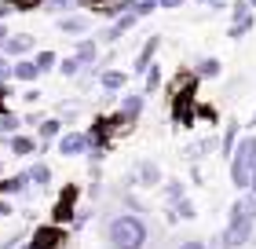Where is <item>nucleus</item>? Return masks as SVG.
<instances>
[{
  "instance_id": "f3484780",
  "label": "nucleus",
  "mask_w": 256,
  "mask_h": 249,
  "mask_svg": "<svg viewBox=\"0 0 256 249\" xmlns=\"http://www.w3.org/2000/svg\"><path fill=\"white\" fill-rule=\"evenodd\" d=\"M62 132H66V121H62L59 114H55V117H44V121L37 125V139H40V143H48V147H52Z\"/></svg>"
},
{
  "instance_id": "49530a36",
  "label": "nucleus",
  "mask_w": 256,
  "mask_h": 249,
  "mask_svg": "<svg viewBox=\"0 0 256 249\" xmlns=\"http://www.w3.org/2000/svg\"><path fill=\"white\" fill-rule=\"evenodd\" d=\"M198 4H212V0H198Z\"/></svg>"
},
{
  "instance_id": "2eb2a0df",
  "label": "nucleus",
  "mask_w": 256,
  "mask_h": 249,
  "mask_svg": "<svg viewBox=\"0 0 256 249\" xmlns=\"http://www.w3.org/2000/svg\"><path fill=\"white\" fill-rule=\"evenodd\" d=\"M8 150L15 154V158H30V154L40 150V139L37 136H26V132H15V136H8Z\"/></svg>"
},
{
  "instance_id": "e433bc0d",
  "label": "nucleus",
  "mask_w": 256,
  "mask_h": 249,
  "mask_svg": "<svg viewBox=\"0 0 256 249\" xmlns=\"http://www.w3.org/2000/svg\"><path fill=\"white\" fill-rule=\"evenodd\" d=\"M44 121V114L40 110H30V114H22V125H40Z\"/></svg>"
},
{
  "instance_id": "bb28decb",
  "label": "nucleus",
  "mask_w": 256,
  "mask_h": 249,
  "mask_svg": "<svg viewBox=\"0 0 256 249\" xmlns=\"http://www.w3.org/2000/svg\"><path fill=\"white\" fill-rule=\"evenodd\" d=\"M59 74L70 77V81H77L80 74H84V63H80L77 55H66V59H59Z\"/></svg>"
},
{
  "instance_id": "a878e982",
  "label": "nucleus",
  "mask_w": 256,
  "mask_h": 249,
  "mask_svg": "<svg viewBox=\"0 0 256 249\" xmlns=\"http://www.w3.org/2000/svg\"><path fill=\"white\" fill-rule=\"evenodd\" d=\"M26 176H30V183H37V187H48L52 183V169L44 161H33L30 169H26Z\"/></svg>"
},
{
  "instance_id": "a211bd4d",
  "label": "nucleus",
  "mask_w": 256,
  "mask_h": 249,
  "mask_svg": "<svg viewBox=\"0 0 256 249\" xmlns=\"http://www.w3.org/2000/svg\"><path fill=\"white\" fill-rule=\"evenodd\" d=\"M99 88L106 92V96H118V92L128 88V74L124 70H102L99 74Z\"/></svg>"
},
{
  "instance_id": "de8ad7c7",
  "label": "nucleus",
  "mask_w": 256,
  "mask_h": 249,
  "mask_svg": "<svg viewBox=\"0 0 256 249\" xmlns=\"http://www.w3.org/2000/svg\"><path fill=\"white\" fill-rule=\"evenodd\" d=\"M249 4H256V0H249Z\"/></svg>"
},
{
  "instance_id": "37998d69",
  "label": "nucleus",
  "mask_w": 256,
  "mask_h": 249,
  "mask_svg": "<svg viewBox=\"0 0 256 249\" xmlns=\"http://www.w3.org/2000/svg\"><path fill=\"white\" fill-rule=\"evenodd\" d=\"M99 4H106V0H80V8H88V11H96Z\"/></svg>"
},
{
  "instance_id": "f03ea898",
  "label": "nucleus",
  "mask_w": 256,
  "mask_h": 249,
  "mask_svg": "<svg viewBox=\"0 0 256 249\" xmlns=\"http://www.w3.org/2000/svg\"><path fill=\"white\" fill-rule=\"evenodd\" d=\"M227 169H230V183L238 187V194H246L252 187V180H256V132H246L238 139Z\"/></svg>"
},
{
  "instance_id": "ea45409f",
  "label": "nucleus",
  "mask_w": 256,
  "mask_h": 249,
  "mask_svg": "<svg viewBox=\"0 0 256 249\" xmlns=\"http://www.w3.org/2000/svg\"><path fill=\"white\" fill-rule=\"evenodd\" d=\"M180 249H208V242H202V238H187Z\"/></svg>"
},
{
  "instance_id": "a19ab883",
  "label": "nucleus",
  "mask_w": 256,
  "mask_h": 249,
  "mask_svg": "<svg viewBox=\"0 0 256 249\" xmlns=\"http://www.w3.org/2000/svg\"><path fill=\"white\" fill-rule=\"evenodd\" d=\"M205 8H212V15H220V11H230L227 0H212V4H205Z\"/></svg>"
},
{
  "instance_id": "1a4fd4ad",
  "label": "nucleus",
  "mask_w": 256,
  "mask_h": 249,
  "mask_svg": "<svg viewBox=\"0 0 256 249\" xmlns=\"http://www.w3.org/2000/svg\"><path fill=\"white\" fill-rule=\"evenodd\" d=\"M143 106H146V96H143V92H128V88H124V96L118 99V114L136 128V121L143 117Z\"/></svg>"
},
{
  "instance_id": "6ab92c4d",
  "label": "nucleus",
  "mask_w": 256,
  "mask_h": 249,
  "mask_svg": "<svg viewBox=\"0 0 256 249\" xmlns=\"http://www.w3.org/2000/svg\"><path fill=\"white\" fill-rule=\"evenodd\" d=\"M198 216V205L190 198H180V201H172V205L165 209V220L168 223H180V220H194Z\"/></svg>"
},
{
  "instance_id": "c03bdc74",
  "label": "nucleus",
  "mask_w": 256,
  "mask_h": 249,
  "mask_svg": "<svg viewBox=\"0 0 256 249\" xmlns=\"http://www.w3.org/2000/svg\"><path fill=\"white\" fill-rule=\"evenodd\" d=\"M8 37H11V33H8V26H4V22H0V44H4Z\"/></svg>"
},
{
  "instance_id": "c756f323",
  "label": "nucleus",
  "mask_w": 256,
  "mask_h": 249,
  "mask_svg": "<svg viewBox=\"0 0 256 249\" xmlns=\"http://www.w3.org/2000/svg\"><path fill=\"white\" fill-rule=\"evenodd\" d=\"M198 121H205V125H224V121H220V106L216 103H202V99H198Z\"/></svg>"
},
{
  "instance_id": "2f4dec72",
  "label": "nucleus",
  "mask_w": 256,
  "mask_h": 249,
  "mask_svg": "<svg viewBox=\"0 0 256 249\" xmlns=\"http://www.w3.org/2000/svg\"><path fill=\"white\" fill-rule=\"evenodd\" d=\"M161 187H165V201H168V205H172V201H180V198H187V187H183V180H165Z\"/></svg>"
},
{
  "instance_id": "cd10ccee",
  "label": "nucleus",
  "mask_w": 256,
  "mask_h": 249,
  "mask_svg": "<svg viewBox=\"0 0 256 249\" xmlns=\"http://www.w3.org/2000/svg\"><path fill=\"white\" fill-rule=\"evenodd\" d=\"M161 81H165V74H161V66L154 63V66L143 74V96H154V92L161 88Z\"/></svg>"
},
{
  "instance_id": "393cba45",
  "label": "nucleus",
  "mask_w": 256,
  "mask_h": 249,
  "mask_svg": "<svg viewBox=\"0 0 256 249\" xmlns=\"http://www.w3.org/2000/svg\"><path fill=\"white\" fill-rule=\"evenodd\" d=\"M15 132H22V114H11V110H4L0 114V136H15Z\"/></svg>"
},
{
  "instance_id": "5701e85b",
  "label": "nucleus",
  "mask_w": 256,
  "mask_h": 249,
  "mask_svg": "<svg viewBox=\"0 0 256 249\" xmlns=\"http://www.w3.org/2000/svg\"><path fill=\"white\" fill-rule=\"evenodd\" d=\"M26 187H30V176L26 172H15V176H4V180H0V194L11 198V194H22Z\"/></svg>"
},
{
  "instance_id": "6e6552de",
  "label": "nucleus",
  "mask_w": 256,
  "mask_h": 249,
  "mask_svg": "<svg viewBox=\"0 0 256 249\" xmlns=\"http://www.w3.org/2000/svg\"><path fill=\"white\" fill-rule=\"evenodd\" d=\"M158 52H161V33H150V37L143 41V48L136 52V63H132V74H139L143 77L150 66L158 63Z\"/></svg>"
},
{
  "instance_id": "9b49d317",
  "label": "nucleus",
  "mask_w": 256,
  "mask_h": 249,
  "mask_svg": "<svg viewBox=\"0 0 256 249\" xmlns=\"http://www.w3.org/2000/svg\"><path fill=\"white\" fill-rule=\"evenodd\" d=\"M238 139H242V121H238V117H227V121H224V132H220V158L230 161Z\"/></svg>"
},
{
  "instance_id": "ddd939ff",
  "label": "nucleus",
  "mask_w": 256,
  "mask_h": 249,
  "mask_svg": "<svg viewBox=\"0 0 256 249\" xmlns=\"http://www.w3.org/2000/svg\"><path fill=\"white\" fill-rule=\"evenodd\" d=\"M44 74L37 70V63L33 59H15L11 63V81H18V85H37Z\"/></svg>"
},
{
  "instance_id": "a18cd8bd",
  "label": "nucleus",
  "mask_w": 256,
  "mask_h": 249,
  "mask_svg": "<svg viewBox=\"0 0 256 249\" xmlns=\"http://www.w3.org/2000/svg\"><path fill=\"white\" fill-rule=\"evenodd\" d=\"M249 128H252V132H256V110H252V117H249Z\"/></svg>"
},
{
  "instance_id": "39448f33",
  "label": "nucleus",
  "mask_w": 256,
  "mask_h": 249,
  "mask_svg": "<svg viewBox=\"0 0 256 249\" xmlns=\"http://www.w3.org/2000/svg\"><path fill=\"white\" fill-rule=\"evenodd\" d=\"M66 238H70L66 227H59V223H40L22 249H66Z\"/></svg>"
},
{
  "instance_id": "4c0bfd02",
  "label": "nucleus",
  "mask_w": 256,
  "mask_h": 249,
  "mask_svg": "<svg viewBox=\"0 0 256 249\" xmlns=\"http://www.w3.org/2000/svg\"><path fill=\"white\" fill-rule=\"evenodd\" d=\"M40 96H44V92H40V88H33V85L22 92V99H26V103H40Z\"/></svg>"
},
{
  "instance_id": "473e14b6",
  "label": "nucleus",
  "mask_w": 256,
  "mask_h": 249,
  "mask_svg": "<svg viewBox=\"0 0 256 249\" xmlns=\"http://www.w3.org/2000/svg\"><path fill=\"white\" fill-rule=\"evenodd\" d=\"M252 8H256V4H249V0H234V4H230V22L252 15Z\"/></svg>"
},
{
  "instance_id": "7c9ffc66",
  "label": "nucleus",
  "mask_w": 256,
  "mask_h": 249,
  "mask_svg": "<svg viewBox=\"0 0 256 249\" xmlns=\"http://www.w3.org/2000/svg\"><path fill=\"white\" fill-rule=\"evenodd\" d=\"M33 63H37V70H40V74H52V70H59V55L44 48V52H37V55H33Z\"/></svg>"
},
{
  "instance_id": "c85d7f7f",
  "label": "nucleus",
  "mask_w": 256,
  "mask_h": 249,
  "mask_svg": "<svg viewBox=\"0 0 256 249\" xmlns=\"http://www.w3.org/2000/svg\"><path fill=\"white\" fill-rule=\"evenodd\" d=\"M80 8V0H44V11H48V15H70V11H77Z\"/></svg>"
},
{
  "instance_id": "0eeeda50",
  "label": "nucleus",
  "mask_w": 256,
  "mask_h": 249,
  "mask_svg": "<svg viewBox=\"0 0 256 249\" xmlns=\"http://www.w3.org/2000/svg\"><path fill=\"white\" fill-rule=\"evenodd\" d=\"M55 147H59L62 158H80V154H88L92 139H88V132H80V128H66V132L55 139Z\"/></svg>"
},
{
  "instance_id": "f257e3e1",
  "label": "nucleus",
  "mask_w": 256,
  "mask_h": 249,
  "mask_svg": "<svg viewBox=\"0 0 256 249\" xmlns=\"http://www.w3.org/2000/svg\"><path fill=\"white\" fill-rule=\"evenodd\" d=\"M146 238H150L146 223H143V216H136V212H118V216L106 223L110 249H143Z\"/></svg>"
},
{
  "instance_id": "c9c22d12",
  "label": "nucleus",
  "mask_w": 256,
  "mask_h": 249,
  "mask_svg": "<svg viewBox=\"0 0 256 249\" xmlns=\"http://www.w3.org/2000/svg\"><path fill=\"white\" fill-rule=\"evenodd\" d=\"M0 85H11V59L0 55Z\"/></svg>"
},
{
  "instance_id": "4468645a",
  "label": "nucleus",
  "mask_w": 256,
  "mask_h": 249,
  "mask_svg": "<svg viewBox=\"0 0 256 249\" xmlns=\"http://www.w3.org/2000/svg\"><path fill=\"white\" fill-rule=\"evenodd\" d=\"M59 30L70 33V37H84V33L92 30V19L84 15V11H70V15L59 19Z\"/></svg>"
},
{
  "instance_id": "423d86ee",
  "label": "nucleus",
  "mask_w": 256,
  "mask_h": 249,
  "mask_svg": "<svg viewBox=\"0 0 256 249\" xmlns=\"http://www.w3.org/2000/svg\"><path fill=\"white\" fill-rule=\"evenodd\" d=\"M77 198H80V187L77 183H66L62 191H59V201H55V209H52V223H74V216H77Z\"/></svg>"
},
{
  "instance_id": "aec40b11",
  "label": "nucleus",
  "mask_w": 256,
  "mask_h": 249,
  "mask_svg": "<svg viewBox=\"0 0 256 249\" xmlns=\"http://www.w3.org/2000/svg\"><path fill=\"white\" fill-rule=\"evenodd\" d=\"M212 150H220V136H202L198 143L187 147V161H202V158H208Z\"/></svg>"
},
{
  "instance_id": "79ce46f5",
  "label": "nucleus",
  "mask_w": 256,
  "mask_h": 249,
  "mask_svg": "<svg viewBox=\"0 0 256 249\" xmlns=\"http://www.w3.org/2000/svg\"><path fill=\"white\" fill-rule=\"evenodd\" d=\"M8 15H15V8H11V4H8V0H0V22H4Z\"/></svg>"
},
{
  "instance_id": "9d476101",
  "label": "nucleus",
  "mask_w": 256,
  "mask_h": 249,
  "mask_svg": "<svg viewBox=\"0 0 256 249\" xmlns=\"http://www.w3.org/2000/svg\"><path fill=\"white\" fill-rule=\"evenodd\" d=\"M33 48H37L33 33H11V37L0 44V55H8V59H26Z\"/></svg>"
},
{
  "instance_id": "20e7f679",
  "label": "nucleus",
  "mask_w": 256,
  "mask_h": 249,
  "mask_svg": "<svg viewBox=\"0 0 256 249\" xmlns=\"http://www.w3.org/2000/svg\"><path fill=\"white\" fill-rule=\"evenodd\" d=\"M168 117L176 128L198 125V92H172L168 96Z\"/></svg>"
},
{
  "instance_id": "f8f14e48",
  "label": "nucleus",
  "mask_w": 256,
  "mask_h": 249,
  "mask_svg": "<svg viewBox=\"0 0 256 249\" xmlns=\"http://www.w3.org/2000/svg\"><path fill=\"white\" fill-rule=\"evenodd\" d=\"M132 180H136L139 187H161V183H165V180H161V165H158V161H150V158H143V161L136 165Z\"/></svg>"
},
{
  "instance_id": "72a5a7b5",
  "label": "nucleus",
  "mask_w": 256,
  "mask_h": 249,
  "mask_svg": "<svg viewBox=\"0 0 256 249\" xmlns=\"http://www.w3.org/2000/svg\"><path fill=\"white\" fill-rule=\"evenodd\" d=\"M154 11H161V4H158V0H139V4H136V15H139V19L154 15Z\"/></svg>"
},
{
  "instance_id": "58836bf2",
  "label": "nucleus",
  "mask_w": 256,
  "mask_h": 249,
  "mask_svg": "<svg viewBox=\"0 0 256 249\" xmlns=\"http://www.w3.org/2000/svg\"><path fill=\"white\" fill-rule=\"evenodd\" d=\"M158 4H161V11H176V8L187 4V0H158Z\"/></svg>"
},
{
  "instance_id": "4be33fe9",
  "label": "nucleus",
  "mask_w": 256,
  "mask_h": 249,
  "mask_svg": "<svg viewBox=\"0 0 256 249\" xmlns=\"http://www.w3.org/2000/svg\"><path fill=\"white\" fill-rule=\"evenodd\" d=\"M74 55H77L84 66H96V63H99V41H96V37H80L77 48H74Z\"/></svg>"
},
{
  "instance_id": "412c9836",
  "label": "nucleus",
  "mask_w": 256,
  "mask_h": 249,
  "mask_svg": "<svg viewBox=\"0 0 256 249\" xmlns=\"http://www.w3.org/2000/svg\"><path fill=\"white\" fill-rule=\"evenodd\" d=\"M194 74L202 77V81H216L220 74H224V63H220L216 55H202V59L194 63Z\"/></svg>"
},
{
  "instance_id": "7ed1b4c3",
  "label": "nucleus",
  "mask_w": 256,
  "mask_h": 249,
  "mask_svg": "<svg viewBox=\"0 0 256 249\" xmlns=\"http://www.w3.org/2000/svg\"><path fill=\"white\" fill-rule=\"evenodd\" d=\"M252 238H256V220L246 216L242 198H234L230 216H227V227H224V234H220V238H212V249H246Z\"/></svg>"
},
{
  "instance_id": "b1692460",
  "label": "nucleus",
  "mask_w": 256,
  "mask_h": 249,
  "mask_svg": "<svg viewBox=\"0 0 256 249\" xmlns=\"http://www.w3.org/2000/svg\"><path fill=\"white\" fill-rule=\"evenodd\" d=\"M252 26H256V19L252 15H246V19H234L227 26V41H242V37H249L252 33Z\"/></svg>"
},
{
  "instance_id": "f704fd0d",
  "label": "nucleus",
  "mask_w": 256,
  "mask_h": 249,
  "mask_svg": "<svg viewBox=\"0 0 256 249\" xmlns=\"http://www.w3.org/2000/svg\"><path fill=\"white\" fill-rule=\"evenodd\" d=\"M15 11H37V8H44V0H8Z\"/></svg>"
},
{
  "instance_id": "dca6fc26",
  "label": "nucleus",
  "mask_w": 256,
  "mask_h": 249,
  "mask_svg": "<svg viewBox=\"0 0 256 249\" xmlns=\"http://www.w3.org/2000/svg\"><path fill=\"white\" fill-rule=\"evenodd\" d=\"M198 85H202V77L194 74V66H180L176 77L168 81V96L172 92H198Z\"/></svg>"
}]
</instances>
